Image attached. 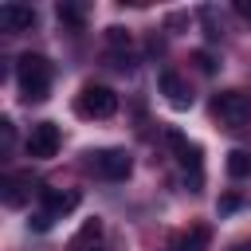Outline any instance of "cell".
Here are the masks:
<instances>
[{
  "label": "cell",
  "mask_w": 251,
  "mask_h": 251,
  "mask_svg": "<svg viewBox=\"0 0 251 251\" xmlns=\"http://www.w3.org/2000/svg\"><path fill=\"white\" fill-rule=\"evenodd\" d=\"M35 24V12L27 4H0V27L4 31H27Z\"/></svg>",
  "instance_id": "30bf717a"
},
{
  "label": "cell",
  "mask_w": 251,
  "mask_h": 251,
  "mask_svg": "<svg viewBox=\"0 0 251 251\" xmlns=\"http://www.w3.org/2000/svg\"><path fill=\"white\" fill-rule=\"evenodd\" d=\"M16 82H20V94L27 102H43L47 90H51V63L43 55H35V51L20 55L16 59Z\"/></svg>",
  "instance_id": "6da1fadb"
},
{
  "label": "cell",
  "mask_w": 251,
  "mask_h": 251,
  "mask_svg": "<svg viewBox=\"0 0 251 251\" xmlns=\"http://www.w3.org/2000/svg\"><path fill=\"white\" fill-rule=\"evenodd\" d=\"M59 126L55 122H35L31 126V133H27V141H24V149H27V157H35V161H47V157H55L59 153Z\"/></svg>",
  "instance_id": "8992f818"
},
{
  "label": "cell",
  "mask_w": 251,
  "mask_h": 251,
  "mask_svg": "<svg viewBox=\"0 0 251 251\" xmlns=\"http://www.w3.org/2000/svg\"><path fill=\"white\" fill-rule=\"evenodd\" d=\"M27 192H31V176H27V173H4V180H0V196H4L8 208H20V204L27 200Z\"/></svg>",
  "instance_id": "9c48e42d"
},
{
  "label": "cell",
  "mask_w": 251,
  "mask_h": 251,
  "mask_svg": "<svg viewBox=\"0 0 251 251\" xmlns=\"http://www.w3.org/2000/svg\"><path fill=\"white\" fill-rule=\"evenodd\" d=\"M165 141H169V149L176 153V161L184 165V173H192V176H188L192 192H200V184H204V161H200V145H196V141H188L180 129H169V133H165Z\"/></svg>",
  "instance_id": "277c9868"
},
{
  "label": "cell",
  "mask_w": 251,
  "mask_h": 251,
  "mask_svg": "<svg viewBox=\"0 0 251 251\" xmlns=\"http://www.w3.org/2000/svg\"><path fill=\"white\" fill-rule=\"evenodd\" d=\"M227 173L231 176H251V153L247 149H231L227 153Z\"/></svg>",
  "instance_id": "5bb4252c"
},
{
  "label": "cell",
  "mask_w": 251,
  "mask_h": 251,
  "mask_svg": "<svg viewBox=\"0 0 251 251\" xmlns=\"http://www.w3.org/2000/svg\"><path fill=\"white\" fill-rule=\"evenodd\" d=\"M55 16H59V24L71 27V31H82V27H86V8L75 4V0H63V4L55 8Z\"/></svg>",
  "instance_id": "4fadbf2b"
},
{
  "label": "cell",
  "mask_w": 251,
  "mask_h": 251,
  "mask_svg": "<svg viewBox=\"0 0 251 251\" xmlns=\"http://www.w3.org/2000/svg\"><path fill=\"white\" fill-rule=\"evenodd\" d=\"M235 12H239L247 24H251V0H235Z\"/></svg>",
  "instance_id": "ac0fdd59"
},
{
  "label": "cell",
  "mask_w": 251,
  "mask_h": 251,
  "mask_svg": "<svg viewBox=\"0 0 251 251\" xmlns=\"http://www.w3.org/2000/svg\"><path fill=\"white\" fill-rule=\"evenodd\" d=\"M192 63H196L204 75H212V71H216V59H212L208 51H192Z\"/></svg>",
  "instance_id": "2e32d148"
},
{
  "label": "cell",
  "mask_w": 251,
  "mask_h": 251,
  "mask_svg": "<svg viewBox=\"0 0 251 251\" xmlns=\"http://www.w3.org/2000/svg\"><path fill=\"white\" fill-rule=\"evenodd\" d=\"M208 239H212L208 224H192L188 231H180V235L173 239V251H204V247H208Z\"/></svg>",
  "instance_id": "8fae6325"
},
{
  "label": "cell",
  "mask_w": 251,
  "mask_h": 251,
  "mask_svg": "<svg viewBox=\"0 0 251 251\" xmlns=\"http://www.w3.org/2000/svg\"><path fill=\"white\" fill-rule=\"evenodd\" d=\"M106 43H110L114 51H129V43H133V35H129L126 27H106Z\"/></svg>",
  "instance_id": "9a60e30c"
},
{
  "label": "cell",
  "mask_w": 251,
  "mask_h": 251,
  "mask_svg": "<svg viewBox=\"0 0 251 251\" xmlns=\"http://www.w3.org/2000/svg\"><path fill=\"white\" fill-rule=\"evenodd\" d=\"M235 251H251V243H239V247H235Z\"/></svg>",
  "instance_id": "d6986e66"
},
{
  "label": "cell",
  "mask_w": 251,
  "mask_h": 251,
  "mask_svg": "<svg viewBox=\"0 0 251 251\" xmlns=\"http://www.w3.org/2000/svg\"><path fill=\"white\" fill-rule=\"evenodd\" d=\"M86 169L102 180H126L133 161H129L126 149H94V153H86Z\"/></svg>",
  "instance_id": "5b68a950"
},
{
  "label": "cell",
  "mask_w": 251,
  "mask_h": 251,
  "mask_svg": "<svg viewBox=\"0 0 251 251\" xmlns=\"http://www.w3.org/2000/svg\"><path fill=\"white\" fill-rule=\"evenodd\" d=\"M243 204V196L239 192H227V196H220V216H227V212H235Z\"/></svg>",
  "instance_id": "e0dca14e"
},
{
  "label": "cell",
  "mask_w": 251,
  "mask_h": 251,
  "mask_svg": "<svg viewBox=\"0 0 251 251\" xmlns=\"http://www.w3.org/2000/svg\"><path fill=\"white\" fill-rule=\"evenodd\" d=\"M212 118L224 129H243L251 122V94L247 90H220V94H212Z\"/></svg>",
  "instance_id": "7a4b0ae2"
},
{
  "label": "cell",
  "mask_w": 251,
  "mask_h": 251,
  "mask_svg": "<svg viewBox=\"0 0 251 251\" xmlns=\"http://www.w3.org/2000/svg\"><path fill=\"white\" fill-rule=\"evenodd\" d=\"M75 110L82 118H114L118 114V94L110 86H102V82H86L78 90V98H75Z\"/></svg>",
  "instance_id": "3957f363"
},
{
  "label": "cell",
  "mask_w": 251,
  "mask_h": 251,
  "mask_svg": "<svg viewBox=\"0 0 251 251\" xmlns=\"http://www.w3.org/2000/svg\"><path fill=\"white\" fill-rule=\"evenodd\" d=\"M39 200H43V216L55 220V216H67L71 208H78L82 196H78L75 188H67V192H63V188H39Z\"/></svg>",
  "instance_id": "ba28073f"
},
{
  "label": "cell",
  "mask_w": 251,
  "mask_h": 251,
  "mask_svg": "<svg viewBox=\"0 0 251 251\" xmlns=\"http://www.w3.org/2000/svg\"><path fill=\"white\" fill-rule=\"evenodd\" d=\"M98 239H102V220L94 216V220H86V224L75 231V239H71V251H90V247H98Z\"/></svg>",
  "instance_id": "7c38bea8"
},
{
  "label": "cell",
  "mask_w": 251,
  "mask_h": 251,
  "mask_svg": "<svg viewBox=\"0 0 251 251\" xmlns=\"http://www.w3.org/2000/svg\"><path fill=\"white\" fill-rule=\"evenodd\" d=\"M157 86H161V94H165V102H169L173 110H188V106H192V86H188L176 71H161Z\"/></svg>",
  "instance_id": "52a82bcc"
},
{
  "label": "cell",
  "mask_w": 251,
  "mask_h": 251,
  "mask_svg": "<svg viewBox=\"0 0 251 251\" xmlns=\"http://www.w3.org/2000/svg\"><path fill=\"white\" fill-rule=\"evenodd\" d=\"M90 251H106V247H90Z\"/></svg>",
  "instance_id": "ffe728a7"
}]
</instances>
